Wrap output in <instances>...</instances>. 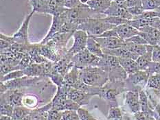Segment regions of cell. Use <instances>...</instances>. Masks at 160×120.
Returning <instances> with one entry per match:
<instances>
[{"mask_svg":"<svg viewBox=\"0 0 160 120\" xmlns=\"http://www.w3.org/2000/svg\"><path fill=\"white\" fill-rule=\"evenodd\" d=\"M78 75L80 80L92 87H102L109 81L107 72L99 67H89L79 70Z\"/></svg>","mask_w":160,"mask_h":120,"instance_id":"6da1fadb","label":"cell"},{"mask_svg":"<svg viewBox=\"0 0 160 120\" xmlns=\"http://www.w3.org/2000/svg\"><path fill=\"white\" fill-rule=\"evenodd\" d=\"M98 67L107 72L109 81L125 80L128 77L127 72L122 67L116 56L105 54L100 58Z\"/></svg>","mask_w":160,"mask_h":120,"instance_id":"7a4b0ae2","label":"cell"},{"mask_svg":"<svg viewBox=\"0 0 160 120\" xmlns=\"http://www.w3.org/2000/svg\"><path fill=\"white\" fill-rule=\"evenodd\" d=\"M116 26L107 23L102 18H90L80 24L78 30H81L88 33L89 36H98L107 30L114 28Z\"/></svg>","mask_w":160,"mask_h":120,"instance_id":"3957f363","label":"cell"},{"mask_svg":"<svg viewBox=\"0 0 160 120\" xmlns=\"http://www.w3.org/2000/svg\"><path fill=\"white\" fill-rule=\"evenodd\" d=\"M100 58L96 56L87 49L75 54L72 58V63L79 70L89 67H98Z\"/></svg>","mask_w":160,"mask_h":120,"instance_id":"277c9868","label":"cell"},{"mask_svg":"<svg viewBox=\"0 0 160 120\" xmlns=\"http://www.w3.org/2000/svg\"><path fill=\"white\" fill-rule=\"evenodd\" d=\"M126 89L125 80L108 81L102 87V92L100 97H102L111 102H116V96L124 91Z\"/></svg>","mask_w":160,"mask_h":120,"instance_id":"5b68a950","label":"cell"},{"mask_svg":"<svg viewBox=\"0 0 160 120\" xmlns=\"http://www.w3.org/2000/svg\"><path fill=\"white\" fill-rule=\"evenodd\" d=\"M149 76L150 75L144 70H139L133 74L128 75L125 80L127 88L132 87V90H142V87L147 86Z\"/></svg>","mask_w":160,"mask_h":120,"instance_id":"8992f818","label":"cell"},{"mask_svg":"<svg viewBox=\"0 0 160 120\" xmlns=\"http://www.w3.org/2000/svg\"><path fill=\"white\" fill-rule=\"evenodd\" d=\"M73 37L74 39V43L68 51V54L72 57L86 49L89 36L85 31L77 30L74 32Z\"/></svg>","mask_w":160,"mask_h":120,"instance_id":"52a82bcc","label":"cell"},{"mask_svg":"<svg viewBox=\"0 0 160 120\" xmlns=\"http://www.w3.org/2000/svg\"><path fill=\"white\" fill-rule=\"evenodd\" d=\"M34 12H35L32 10L28 15L26 16L20 28L17 30V32L15 34H13L12 36L14 42L21 45H25V46L30 44L28 40V28L30 19Z\"/></svg>","mask_w":160,"mask_h":120,"instance_id":"ba28073f","label":"cell"},{"mask_svg":"<svg viewBox=\"0 0 160 120\" xmlns=\"http://www.w3.org/2000/svg\"><path fill=\"white\" fill-rule=\"evenodd\" d=\"M105 16L120 17L127 20H132L133 17L132 16L127 9L125 8L122 3L112 2L110 7L104 13Z\"/></svg>","mask_w":160,"mask_h":120,"instance_id":"9c48e42d","label":"cell"},{"mask_svg":"<svg viewBox=\"0 0 160 120\" xmlns=\"http://www.w3.org/2000/svg\"><path fill=\"white\" fill-rule=\"evenodd\" d=\"M1 98L12 106L14 108L16 106H20L23 105V92L18 89H9L6 92L1 94Z\"/></svg>","mask_w":160,"mask_h":120,"instance_id":"30bf717a","label":"cell"},{"mask_svg":"<svg viewBox=\"0 0 160 120\" xmlns=\"http://www.w3.org/2000/svg\"><path fill=\"white\" fill-rule=\"evenodd\" d=\"M65 22H66V19L63 15V12H62L60 15L53 16L52 23L49 32H48L47 35L45 36L44 39L42 40V41H41L40 43L46 44L47 42H48V41H49L56 34H57L58 32H60L62 26H63V24Z\"/></svg>","mask_w":160,"mask_h":120,"instance_id":"8fae6325","label":"cell"},{"mask_svg":"<svg viewBox=\"0 0 160 120\" xmlns=\"http://www.w3.org/2000/svg\"><path fill=\"white\" fill-rule=\"evenodd\" d=\"M98 42L102 49L114 50L122 47L125 46V41L118 37H96L93 36Z\"/></svg>","mask_w":160,"mask_h":120,"instance_id":"7c38bea8","label":"cell"},{"mask_svg":"<svg viewBox=\"0 0 160 120\" xmlns=\"http://www.w3.org/2000/svg\"><path fill=\"white\" fill-rule=\"evenodd\" d=\"M92 96L93 95L92 94H86L74 87H70L68 91V98L78 104L80 106L88 104Z\"/></svg>","mask_w":160,"mask_h":120,"instance_id":"4fadbf2b","label":"cell"},{"mask_svg":"<svg viewBox=\"0 0 160 120\" xmlns=\"http://www.w3.org/2000/svg\"><path fill=\"white\" fill-rule=\"evenodd\" d=\"M140 91L130 90L125 95V102L132 113L134 114L141 111L140 103Z\"/></svg>","mask_w":160,"mask_h":120,"instance_id":"5bb4252c","label":"cell"},{"mask_svg":"<svg viewBox=\"0 0 160 120\" xmlns=\"http://www.w3.org/2000/svg\"><path fill=\"white\" fill-rule=\"evenodd\" d=\"M140 34L144 39L147 41L148 45L157 46L160 41V30L151 26H147L140 30Z\"/></svg>","mask_w":160,"mask_h":120,"instance_id":"9a60e30c","label":"cell"},{"mask_svg":"<svg viewBox=\"0 0 160 120\" xmlns=\"http://www.w3.org/2000/svg\"><path fill=\"white\" fill-rule=\"evenodd\" d=\"M114 30L120 39L126 41L132 36L140 35V31L127 23L121 24L114 27Z\"/></svg>","mask_w":160,"mask_h":120,"instance_id":"2e32d148","label":"cell"},{"mask_svg":"<svg viewBox=\"0 0 160 120\" xmlns=\"http://www.w3.org/2000/svg\"><path fill=\"white\" fill-rule=\"evenodd\" d=\"M103 53L107 55H111V56H116L118 58H131L136 60L139 56L131 52V51L127 50L126 47H122L118 49L114 50H107L102 49Z\"/></svg>","mask_w":160,"mask_h":120,"instance_id":"e0dca14e","label":"cell"},{"mask_svg":"<svg viewBox=\"0 0 160 120\" xmlns=\"http://www.w3.org/2000/svg\"><path fill=\"white\" fill-rule=\"evenodd\" d=\"M122 4L133 17V19L140 15L144 11L142 7V0H126L122 2Z\"/></svg>","mask_w":160,"mask_h":120,"instance_id":"ac0fdd59","label":"cell"},{"mask_svg":"<svg viewBox=\"0 0 160 120\" xmlns=\"http://www.w3.org/2000/svg\"><path fill=\"white\" fill-rule=\"evenodd\" d=\"M111 2V0H89L86 3L90 8L100 14H102L109 8Z\"/></svg>","mask_w":160,"mask_h":120,"instance_id":"d6986e66","label":"cell"},{"mask_svg":"<svg viewBox=\"0 0 160 120\" xmlns=\"http://www.w3.org/2000/svg\"><path fill=\"white\" fill-rule=\"evenodd\" d=\"M118 59H119V63L122 67L127 72L128 75L133 74L139 70H140L135 60L131 59V58H118Z\"/></svg>","mask_w":160,"mask_h":120,"instance_id":"ffe728a7","label":"cell"},{"mask_svg":"<svg viewBox=\"0 0 160 120\" xmlns=\"http://www.w3.org/2000/svg\"><path fill=\"white\" fill-rule=\"evenodd\" d=\"M153 46L147 45V51L145 54L141 55L136 60L137 63L140 70H146L148 65L152 61V52Z\"/></svg>","mask_w":160,"mask_h":120,"instance_id":"44dd1931","label":"cell"},{"mask_svg":"<svg viewBox=\"0 0 160 120\" xmlns=\"http://www.w3.org/2000/svg\"><path fill=\"white\" fill-rule=\"evenodd\" d=\"M52 107V104L50 102L42 108L32 110L31 112L32 120H48V112Z\"/></svg>","mask_w":160,"mask_h":120,"instance_id":"7402d4cb","label":"cell"},{"mask_svg":"<svg viewBox=\"0 0 160 120\" xmlns=\"http://www.w3.org/2000/svg\"><path fill=\"white\" fill-rule=\"evenodd\" d=\"M32 10L37 13L48 14L50 0H30Z\"/></svg>","mask_w":160,"mask_h":120,"instance_id":"603a6c76","label":"cell"},{"mask_svg":"<svg viewBox=\"0 0 160 120\" xmlns=\"http://www.w3.org/2000/svg\"><path fill=\"white\" fill-rule=\"evenodd\" d=\"M87 49L97 57L102 58L105 55V54L103 53L102 48L93 36H89L88 43H87Z\"/></svg>","mask_w":160,"mask_h":120,"instance_id":"cb8c5ba5","label":"cell"},{"mask_svg":"<svg viewBox=\"0 0 160 120\" xmlns=\"http://www.w3.org/2000/svg\"><path fill=\"white\" fill-rule=\"evenodd\" d=\"M79 70L76 67L73 66L71 70H69L64 76V81L62 84H65L69 87H73L76 82L78 80L79 75H78Z\"/></svg>","mask_w":160,"mask_h":120,"instance_id":"d4e9b609","label":"cell"},{"mask_svg":"<svg viewBox=\"0 0 160 120\" xmlns=\"http://www.w3.org/2000/svg\"><path fill=\"white\" fill-rule=\"evenodd\" d=\"M140 94V107H141V111L147 113L152 115H154V111L151 109L150 104H149V99L148 96L143 89L140 91L139 92Z\"/></svg>","mask_w":160,"mask_h":120,"instance_id":"484cf974","label":"cell"},{"mask_svg":"<svg viewBox=\"0 0 160 120\" xmlns=\"http://www.w3.org/2000/svg\"><path fill=\"white\" fill-rule=\"evenodd\" d=\"M124 47L139 56L147 51V45L135 44L125 41V46Z\"/></svg>","mask_w":160,"mask_h":120,"instance_id":"4316f807","label":"cell"},{"mask_svg":"<svg viewBox=\"0 0 160 120\" xmlns=\"http://www.w3.org/2000/svg\"><path fill=\"white\" fill-rule=\"evenodd\" d=\"M31 112H32V110L26 107V106H16L14 108L12 120H22L26 116L30 114Z\"/></svg>","mask_w":160,"mask_h":120,"instance_id":"83f0119b","label":"cell"},{"mask_svg":"<svg viewBox=\"0 0 160 120\" xmlns=\"http://www.w3.org/2000/svg\"><path fill=\"white\" fill-rule=\"evenodd\" d=\"M147 88L154 89L155 91L160 93V73L152 74L149 76Z\"/></svg>","mask_w":160,"mask_h":120,"instance_id":"f1b7e54d","label":"cell"},{"mask_svg":"<svg viewBox=\"0 0 160 120\" xmlns=\"http://www.w3.org/2000/svg\"><path fill=\"white\" fill-rule=\"evenodd\" d=\"M144 10H155L160 7V0H142Z\"/></svg>","mask_w":160,"mask_h":120,"instance_id":"f546056e","label":"cell"},{"mask_svg":"<svg viewBox=\"0 0 160 120\" xmlns=\"http://www.w3.org/2000/svg\"><path fill=\"white\" fill-rule=\"evenodd\" d=\"M23 76H25V74H24L23 70L13 71L1 77V82H5L8 80H14V79L19 78Z\"/></svg>","mask_w":160,"mask_h":120,"instance_id":"4dcf8cb0","label":"cell"},{"mask_svg":"<svg viewBox=\"0 0 160 120\" xmlns=\"http://www.w3.org/2000/svg\"><path fill=\"white\" fill-rule=\"evenodd\" d=\"M14 108H15L10 104H8L5 99L1 98V115L12 117Z\"/></svg>","mask_w":160,"mask_h":120,"instance_id":"1f68e13d","label":"cell"},{"mask_svg":"<svg viewBox=\"0 0 160 120\" xmlns=\"http://www.w3.org/2000/svg\"><path fill=\"white\" fill-rule=\"evenodd\" d=\"M108 119L109 120H123L122 115L120 109L117 106H112L111 107L109 115H108Z\"/></svg>","mask_w":160,"mask_h":120,"instance_id":"d6a6232c","label":"cell"},{"mask_svg":"<svg viewBox=\"0 0 160 120\" xmlns=\"http://www.w3.org/2000/svg\"><path fill=\"white\" fill-rule=\"evenodd\" d=\"M145 71L147 72V73L149 74V75L155 74H159L160 73V63L152 60L151 62L149 63Z\"/></svg>","mask_w":160,"mask_h":120,"instance_id":"836d02e7","label":"cell"},{"mask_svg":"<svg viewBox=\"0 0 160 120\" xmlns=\"http://www.w3.org/2000/svg\"><path fill=\"white\" fill-rule=\"evenodd\" d=\"M77 113L81 120H98L85 108L80 107L77 110Z\"/></svg>","mask_w":160,"mask_h":120,"instance_id":"e575fe53","label":"cell"},{"mask_svg":"<svg viewBox=\"0 0 160 120\" xmlns=\"http://www.w3.org/2000/svg\"><path fill=\"white\" fill-rule=\"evenodd\" d=\"M62 111L51 108L48 112V120H61Z\"/></svg>","mask_w":160,"mask_h":120,"instance_id":"d590c367","label":"cell"},{"mask_svg":"<svg viewBox=\"0 0 160 120\" xmlns=\"http://www.w3.org/2000/svg\"><path fill=\"white\" fill-rule=\"evenodd\" d=\"M126 41L133 43L135 44H138V45H148L147 41L140 35H136V36H132L131 38H130V39L126 40Z\"/></svg>","mask_w":160,"mask_h":120,"instance_id":"8d00e7d4","label":"cell"},{"mask_svg":"<svg viewBox=\"0 0 160 120\" xmlns=\"http://www.w3.org/2000/svg\"><path fill=\"white\" fill-rule=\"evenodd\" d=\"M82 2L80 0H65L64 6L66 8L72 9L76 8L82 4Z\"/></svg>","mask_w":160,"mask_h":120,"instance_id":"74e56055","label":"cell"},{"mask_svg":"<svg viewBox=\"0 0 160 120\" xmlns=\"http://www.w3.org/2000/svg\"><path fill=\"white\" fill-rule=\"evenodd\" d=\"M152 60L160 63V46H153L152 52Z\"/></svg>","mask_w":160,"mask_h":120,"instance_id":"f35d334b","label":"cell"},{"mask_svg":"<svg viewBox=\"0 0 160 120\" xmlns=\"http://www.w3.org/2000/svg\"><path fill=\"white\" fill-rule=\"evenodd\" d=\"M151 27H155L156 29L160 30V18L159 17H155L152 19Z\"/></svg>","mask_w":160,"mask_h":120,"instance_id":"ab89813d","label":"cell"},{"mask_svg":"<svg viewBox=\"0 0 160 120\" xmlns=\"http://www.w3.org/2000/svg\"><path fill=\"white\" fill-rule=\"evenodd\" d=\"M155 108L156 113H157V114L159 115V117L160 118V104H156L155 106Z\"/></svg>","mask_w":160,"mask_h":120,"instance_id":"60d3db41","label":"cell"},{"mask_svg":"<svg viewBox=\"0 0 160 120\" xmlns=\"http://www.w3.org/2000/svg\"><path fill=\"white\" fill-rule=\"evenodd\" d=\"M0 120H12V117L6 116V115H1Z\"/></svg>","mask_w":160,"mask_h":120,"instance_id":"b9f144b4","label":"cell"},{"mask_svg":"<svg viewBox=\"0 0 160 120\" xmlns=\"http://www.w3.org/2000/svg\"><path fill=\"white\" fill-rule=\"evenodd\" d=\"M80 1H81L82 3H86L87 2L89 1V0H80Z\"/></svg>","mask_w":160,"mask_h":120,"instance_id":"7bdbcfd3","label":"cell"},{"mask_svg":"<svg viewBox=\"0 0 160 120\" xmlns=\"http://www.w3.org/2000/svg\"><path fill=\"white\" fill-rule=\"evenodd\" d=\"M149 120H156V119H155V118H154V117H153V116H152V117H151V119H149Z\"/></svg>","mask_w":160,"mask_h":120,"instance_id":"ee69618b","label":"cell"}]
</instances>
